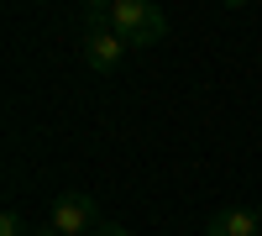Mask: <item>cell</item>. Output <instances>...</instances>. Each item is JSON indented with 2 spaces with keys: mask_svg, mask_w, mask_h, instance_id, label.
<instances>
[{
  "mask_svg": "<svg viewBox=\"0 0 262 236\" xmlns=\"http://www.w3.org/2000/svg\"><path fill=\"white\" fill-rule=\"evenodd\" d=\"M84 32H116L131 53L137 48H158L168 37V16L158 6H147V0H95V6L79 11Z\"/></svg>",
  "mask_w": 262,
  "mask_h": 236,
  "instance_id": "cell-1",
  "label": "cell"
},
{
  "mask_svg": "<svg viewBox=\"0 0 262 236\" xmlns=\"http://www.w3.org/2000/svg\"><path fill=\"white\" fill-rule=\"evenodd\" d=\"M48 221H53L58 236H95L100 231V205L84 189H69V195H58L48 205Z\"/></svg>",
  "mask_w": 262,
  "mask_h": 236,
  "instance_id": "cell-2",
  "label": "cell"
},
{
  "mask_svg": "<svg viewBox=\"0 0 262 236\" xmlns=\"http://www.w3.org/2000/svg\"><path fill=\"white\" fill-rule=\"evenodd\" d=\"M79 53H84V63H90L95 74H116L131 48H126L116 32H84V37H79Z\"/></svg>",
  "mask_w": 262,
  "mask_h": 236,
  "instance_id": "cell-3",
  "label": "cell"
},
{
  "mask_svg": "<svg viewBox=\"0 0 262 236\" xmlns=\"http://www.w3.org/2000/svg\"><path fill=\"white\" fill-rule=\"evenodd\" d=\"M205 236H262V221L247 205H226V210H210Z\"/></svg>",
  "mask_w": 262,
  "mask_h": 236,
  "instance_id": "cell-4",
  "label": "cell"
},
{
  "mask_svg": "<svg viewBox=\"0 0 262 236\" xmlns=\"http://www.w3.org/2000/svg\"><path fill=\"white\" fill-rule=\"evenodd\" d=\"M0 236H32V226L16 216V210H6V216H0Z\"/></svg>",
  "mask_w": 262,
  "mask_h": 236,
  "instance_id": "cell-5",
  "label": "cell"
},
{
  "mask_svg": "<svg viewBox=\"0 0 262 236\" xmlns=\"http://www.w3.org/2000/svg\"><path fill=\"white\" fill-rule=\"evenodd\" d=\"M95 236H131V231H126L121 221H100V231H95Z\"/></svg>",
  "mask_w": 262,
  "mask_h": 236,
  "instance_id": "cell-6",
  "label": "cell"
},
{
  "mask_svg": "<svg viewBox=\"0 0 262 236\" xmlns=\"http://www.w3.org/2000/svg\"><path fill=\"white\" fill-rule=\"evenodd\" d=\"M32 236H58V231H53V221H42V226H32Z\"/></svg>",
  "mask_w": 262,
  "mask_h": 236,
  "instance_id": "cell-7",
  "label": "cell"
},
{
  "mask_svg": "<svg viewBox=\"0 0 262 236\" xmlns=\"http://www.w3.org/2000/svg\"><path fill=\"white\" fill-rule=\"evenodd\" d=\"M252 210H257V221H262V205H252Z\"/></svg>",
  "mask_w": 262,
  "mask_h": 236,
  "instance_id": "cell-8",
  "label": "cell"
}]
</instances>
